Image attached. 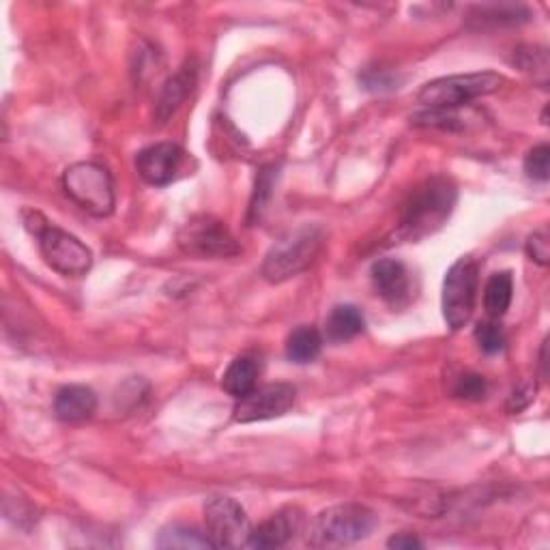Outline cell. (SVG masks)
Returning a JSON list of instances; mask_svg holds the SVG:
<instances>
[{
	"label": "cell",
	"instance_id": "1",
	"mask_svg": "<svg viewBox=\"0 0 550 550\" xmlns=\"http://www.w3.org/2000/svg\"><path fill=\"white\" fill-rule=\"evenodd\" d=\"M456 205V187L450 179L432 177L424 185H419L404 205L400 237L417 241L424 239L447 222Z\"/></svg>",
	"mask_w": 550,
	"mask_h": 550
},
{
	"label": "cell",
	"instance_id": "2",
	"mask_svg": "<svg viewBox=\"0 0 550 550\" xmlns=\"http://www.w3.org/2000/svg\"><path fill=\"white\" fill-rule=\"evenodd\" d=\"M24 224L37 237L39 252L48 267L67 275V278H78L91 269L93 254L78 237L50 224L37 211H26Z\"/></svg>",
	"mask_w": 550,
	"mask_h": 550
},
{
	"label": "cell",
	"instance_id": "3",
	"mask_svg": "<svg viewBox=\"0 0 550 550\" xmlns=\"http://www.w3.org/2000/svg\"><path fill=\"white\" fill-rule=\"evenodd\" d=\"M376 527V514L361 503H342L314 518L308 544L314 548H342L366 540Z\"/></svg>",
	"mask_w": 550,
	"mask_h": 550
},
{
	"label": "cell",
	"instance_id": "4",
	"mask_svg": "<svg viewBox=\"0 0 550 550\" xmlns=\"http://www.w3.org/2000/svg\"><path fill=\"white\" fill-rule=\"evenodd\" d=\"M323 230L318 226H299L271 245L265 256L263 275L271 284H280L306 271L321 252Z\"/></svg>",
	"mask_w": 550,
	"mask_h": 550
},
{
	"label": "cell",
	"instance_id": "5",
	"mask_svg": "<svg viewBox=\"0 0 550 550\" xmlns=\"http://www.w3.org/2000/svg\"><path fill=\"white\" fill-rule=\"evenodd\" d=\"M63 190L82 211L95 217H108L117 205L110 172L95 162L71 164L63 172Z\"/></svg>",
	"mask_w": 550,
	"mask_h": 550
},
{
	"label": "cell",
	"instance_id": "6",
	"mask_svg": "<svg viewBox=\"0 0 550 550\" xmlns=\"http://www.w3.org/2000/svg\"><path fill=\"white\" fill-rule=\"evenodd\" d=\"M503 76L495 71H477V74L447 76L428 82L417 99L430 110H452L469 104V101L490 95L501 89Z\"/></svg>",
	"mask_w": 550,
	"mask_h": 550
},
{
	"label": "cell",
	"instance_id": "7",
	"mask_svg": "<svg viewBox=\"0 0 550 550\" xmlns=\"http://www.w3.org/2000/svg\"><path fill=\"white\" fill-rule=\"evenodd\" d=\"M477 284H480V265L471 256L458 258L447 271L443 282V318L452 331L471 321Z\"/></svg>",
	"mask_w": 550,
	"mask_h": 550
},
{
	"label": "cell",
	"instance_id": "8",
	"mask_svg": "<svg viewBox=\"0 0 550 550\" xmlns=\"http://www.w3.org/2000/svg\"><path fill=\"white\" fill-rule=\"evenodd\" d=\"M179 248L194 258H228L239 254V243L228 226L211 215H196L177 235Z\"/></svg>",
	"mask_w": 550,
	"mask_h": 550
},
{
	"label": "cell",
	"instance_id": "9",
	"mask_svg": "<svg viewBox=\"0 0 550 550\" xmlns=\"http://www.w3.org/2000/svg\"><path fill=\"white\" fill-rule=\"evenodd\" d=\"M207 535L215 548H241L250 540V518L230 497H213L205 505Z\"/></svg>",
	"mask_w": 550,
	"mask_h": 550
},
{
	"label": "cell",
	"instance_id": "10",
	"mask_svg": "<svg viewBox=\"0 0 550 550\" xmlns=\"http://www.w3.org/2000/svg\"><path fill=\"white\" fill-rule=\"evenodd\" d=\"M295 404V387L286 383H271L254 387L250 394L237 400L235 419L239 424L263 422V419L282 417Z\"/></svg>",
	"mask_w": 550,
	"mask_h": 550
},
{
	"label": "cell",
	"instance_id": "11",
	"mask_svg": "<svg viewBox=\"0 0 550 550\" xmlns=\"http://www.w3.org/2000/svg\"><path fill=\"white\" fill-rule=\"evenodd\" d=\"M183 151L181 147L172 142H157L151 147L142 149L136 157L138 175L147 181L149 185L164 187L177 179V172L183 164Z\"/></svg>",
	"mask_w": 550,
	"mask_h": 550
},
{
	"label": "cell",
	"instance_id": "12",
	"mask_svg": "<svg viewBox=\"0 0 550 550\" xmlns=\"http://www.w3.org/2000/svg\"><path fill=\"white\" fill-rule=\"evenodd\" d=\"M372 282L376 293L381 295L383 301H387L389 306L400 308L409 301L411 293V280H409V271L404 267L400 260L394 258H383L379 263L372 265Z\"/></svg>",
	"mask_w": 550,
	"mask_h": 550
},
{
	"label": "cell",
	"instance_id": "13",
	"mask_svg": "<svg viewBox=\"0 0 550 550\" xmlns=\"http://www.w3.org/2000/svg\"><path fill=\"white\" fill-rule=\"evenodd\" d=\"M97 411V396L86 385H67L54 398V413L63 422H84Z\"/></svg>",
	"mask_w": 550,
	"mask_h": 550
},
{
	"label": "cell",
	"instance_id": "14",
	"mask_svg": "<svg viewBox=\"0 0 550 550\" xmlns=\"http://www.w3.org/2000/svg\"><path fill=\"white\" fill-rule=\"evenodd\" d=\"M299 516L295 512H278L263 520L256 529H252L248 546L250 548H280L293 538L297 531Z\"/></svg>",
	"mask_w": 550,
	"mask_h": 550
},
{
	"label": "cell",
	"instance_id": "15",
	"mask_svg": "<svg viewBox=\"0 0 550 550\" xmlns=\"http://www.w3.org/2000/svg\"><path fill=\"white\" fill-rule=\"evenodd\" d=\"M364 327V314L359 312V308L344 303V306H336L329 312L325 321V334L331 342H346L357 338L361 331H364Z\"/></svg>",
	"mask_w": 550,
	"mask_h": 550
},
{
	"label": "cell",
	"instance_id": "16",
	"mask_svg": "<svg viewBox=\"0 0 550 550\" xmlns=\"http://www.w3.org/2000/svg\"><path fill=\"white\" fill-rule=\"evenodd\" d=\"M194 82H196V69L187 65L179 71V74L172 76L164 86L162 97L157 101V117L166 121L170 114H175V110L183 104L185 97L190 95Z\"/></svg>",
	"mask_w": 550,
	"mask_h": 550
},
{
	"label": "cell",
	"instance_id": "17",
	"mask_svg": "<svg viewBox=\"0 0 550 550\" xmlns=\"http://www.w3.org/2000/svg\"><path fill=\"white\" fill-rule=\"evenodd\" d=\"M514 295V280L510 271L492 273L484 288V308L490 318H501L510 310Z\"/></svg>",
	"mask_w": 550,
	"mask_h": 550
},
{
	"label": "cell",
	"instance_id": "18",
	"mask_svg": "<svg viewBox=\"0 0 550 550\" xmlns=\"http://www.w3.org/2000/svg\"><path fill=\"white\" fill-rule=\"evenodd\" d=\"M258 379V366L252 357H237L233 364H230L222 376V387L230 396L237 400L245 394H250L256 387Z\"/></svg>",
	"mask_w": 550,
	"mask_h": 550
},
{
	"label": "cell",
	"instance_id": "19",
	"mask_svg": "<svg viewBox=\"0 0 550 550\" xmlns=\"http://www.w3.org/2000/svg\"><path fill=\"white\" fill-rule=\"evenodd\" d=\"M323 349V338L314 327H297L286 340V357L295 364H310Z\"/></svg>",
	"mask_w": 550,
	"mask_h": 550
},
{
	"label": "cell",
	"instance_id": "20",
	"mask_svg": "<svg viewBox=\"0 0 550 550\" xmlns=\"http://www.w3.org/2000/svg\"><path fill=\"white\" fill-rule=\"evenodd\" d=\"M159 548H215L213 542L209 540L207 533H200L194 527H185V525H170L162 529L157 538Z\"/></svg>",
	"mask_w": 550,
	"mask_h": 550
},
{
	"label": "cell",
	"instance_id": "21",
	"mask_svg": "<svg viewBox=\"0 0 550 550\" xmlns=\"http://www.w3.org/2000/svg\"><path fill=\"white\" fill-rule=\"evenodd\" d=\"M273 172L275 168H263L260 170V175L256 179V190H254V198L250 205V222H260L263 220V215L267 211L269 198H271V187H273Z\"/></svg>",
	"mask_w": 550,
	"mask_h": 550
},
{
	"label": "cell",
	"instance_id": "22",
	"mask_svg": "<svg viewBox=\"0 0 550 550\" xmlns=\"http://www.w3.org/2000/svg\"><path fill=\"white\" fill-rule=\"evenodd\" d=\"M527 177L546 183L550 179V149L548 144H538L525 157Z\"/></svg>",
	"mask_w": 550,
	"mask_h": 550
},
{
	"label": "cell",
	"instance_id": "23",
	"mask_svg": "<svg viewBox=\"0 0 550 550\" xmlns=\"http://www.w3.org/2000/svg\"><path fill=\"white\" fill-rule=\"evenodd\" d=\"M475 340H477V346L486 353V355H495L499 351H503L505 346V334L503 329L499 327V323H480L475 327Z\"/></svg>",
	"mask_w": 550,
	"mask_h": 550
},
{
	"label": "cell",
	"instance_id": "24",
	"mask_svg": "<svg viewBox=\"0 0 550 550\" xmlns=\"http://www.w3.org/2000/svg\"><path fill=\"white\" fill-rule=\"evenodd\" d=\"M518 65L525 71H533V78L546 84L548 78V54L544 48H531V52H518Z\"/></svg>",
	"mask_w": 550,
	"mask_h": 550
},
{
	"label": "cell",
	"instance_id": "25",
	"mask_svg": "<svg viewBox=\"0 0 550 550\" xmlns=\"http://www.w3.org/2000/svg\"><path fill=\"white\" fill-rule=\"evenodd\" d=\"M454 396L456 398H465V400H482L486 396V381L480 374H462L456 387H454Z\"/></svg>",
	"mask_w": 550,
	"mask_h": 550
},
{
	"label": "cell",
	"instance_id": "26",
	"mask_svg": "<svg viewBox=\"0 0 550 550\" xmlns=\"http://www.w3.org/2000/svg\"><path fill=\"white\" fill-rule=\"evenodd\" d=\"M527 254L531 260H535L538 265H548L550 258V237L546 230H535L533 235L527 239Z\"/></svg>",
	"mask_w": 550,
	"mask_h": 550
},
{
	"label": "cell",
	"instance_id": "27",
	"mask_svg": "<svg viewBox=\"0 0 550 550\" xmlns=\"http://www.w3.org/2000/svg\"><path fill=\"white\" fill-rule=\"evenodd\" d=\"M533 398H535V383H527V385L516 387V389H514V394L510 396L508 411H512V413L523 411Z\"/></svg>",
	"mask_w": 550,
	"mask_h": 550
},
{
	"label": "cell",
	"instance_id": "28",
	"mask_svg": "<svg viewBox=\"0 0 550 550\" xmlns=\"http://www.w3.org/2000/svg\"><path fill=\"white\" fill-rule=\"evenodd\" d=\"M387 546L396 550H415V548H422V542H419L411 533H400V535H394V538L387 542Z\"/></svg>",
	"mask_w": 550,
	"mask_h": 550
}]
</instances>
